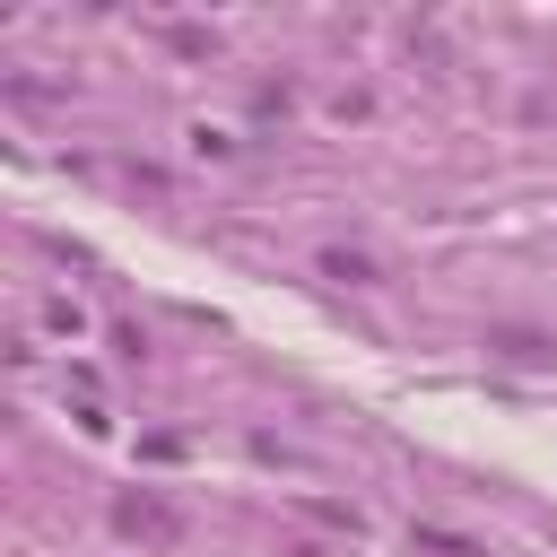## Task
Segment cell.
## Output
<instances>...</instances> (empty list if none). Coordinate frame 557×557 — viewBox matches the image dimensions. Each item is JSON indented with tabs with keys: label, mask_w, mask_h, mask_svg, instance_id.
Instances as JSON below:
<instances>
[{
	"label": "cell",
	"mask_w": 557,
	"mask_h": 557,
	"mask_svg": "<svg viewBox=\"0 0 557 557\" xmlns=\"http://www.w3.org/2000/svg\"><path fill=\"white\" fill-rule=\"evenodd\" d=\"M113 531L139 540V548H174V540H183V513H174L157 487H131V496L113 505Z\"/></svg>",
	"instance_id": "6da1fadb"
},
{
	"label": "cell",
	"mask_w": 557,
	"mask_h": 557,
	"mask_svg": "<svg viewBox=\"0 0 557 557\" xmlns=\"http://www.w3.org/2000/svg\"><path fill=\"white\" fill-rule=\"evenodd\" d=\"M496 348H505L513 366H548V357H557V348H548V339H531V331H496Z\"/></svg>",
	"instance_id": "7a4b0ae2"
},
{
	"label": "cell",
	"mask_w": 557,
	"mask_h": 557,
	"mask_svg": "<svg viewBox=\"0 0 557 557\" xmlns=\"http://www.w3.org/2000/svg\"><path fill=\"white\" fill-rule=\"evenodd\" d=\"M322 270H331V278H348V287H366V278H374V261H366V252H322Z\"/></svg>",
	"instance_id": "3957f363"
},
{
	"label": "cell",
	"mask_w": 557,
	"mask_h": 557,
	"mask_svg": "<svg viewBox=\"0 0 557 557\" xmlns=\"http://www.w3.org/2000/svg\"><path fill=\"white\" fill-rule=\"evenodd\" d=\"M44 322H52V331H61V339H78V331H87V322H78V305H70V296H52V305H44Z\"/></svg>",
	"instance_id": "277c9868"
},
{
	"label": "cell",
	"mask_w": 557,
	"mask_h": 557,
	"mask_svg": "<svg viewBox=\"0 0 557 557\" xmlns=\"http://www.w3.org/2000/svg\"><path fill=\"white\" fill-rule=\"evenodd\" d=\"M418 548H426V557H479V548H470V540H453V531H418Z\"/></svg>",
	"instance_id": "5b68a950"
}]
</instances>
